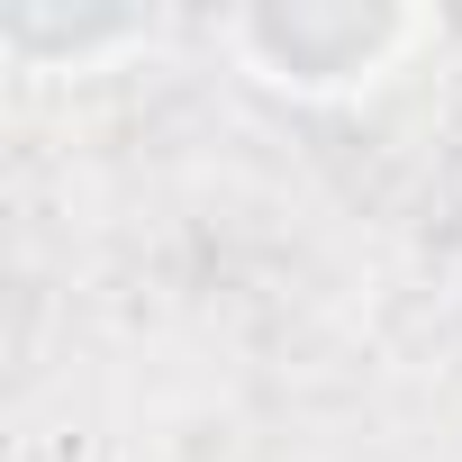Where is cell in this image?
I'll list each match as a JSON object with an SVG mask.
<instances>
[{"instance_id": "1", "label": "cell", "mask_w": 462, "mask_h": 462, "mask_svg": "<svg viewBox=\"0 0 462 462\" xmlns=\"http://www.w3.org/2000/svg\"><path fill=\"white\" fill-rule=\"evenodd\" d=\"M417 37H426V19H408V10H282V19L226 28V46L254 64V82H282V91H363Z\"/></svg>"}]
</instances>
